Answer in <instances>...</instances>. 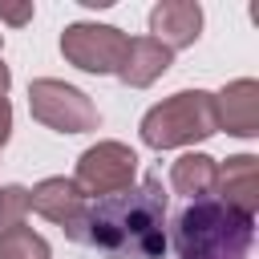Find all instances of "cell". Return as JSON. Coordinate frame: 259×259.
I'll use <instances>...</instances> for the list:
<instances>
[{
	"instance_id": "6da1fadb",
	"label": "cell",
	"mask_w": 259,
	"mask_h": 259,
	"mask_svg": "<svg viewBox=\"0 0 259 259\" xmlns=\"http://www.w3.org/2000/svg\"><path fill=\"white\" fill-rule=\"evenodd\" d=\"M73 243H85L109 259H166V186L158 174H146L138 186L89 198Z\"/></svg>"
},
{
	"instance_id": "7a4b0ae2",
	"label": "cell",
	"mask_w": 259,
	"mask_h": 259,
	"mask_svg": "<svg viewBox=\"0 0 259 259\" xmlns=\"http://www.w3.org/2000/svg\"><path fill=\"white\" fill-rule=\"evenodd\" d=\"M255 243V219L231 210L219 198L186 202L174 219L178 259H247Z\"/></svg>"
},
{
	"instance_id": "3957f363",
	"label": "cell",
	"mask_w": 259,
	"mask_h": 259,
	"mask_svg": "<svg viewBox=\"0 0 259 259\" xmlns=\"http://www.w3.org/2000/svg\"><path fill=\"white\" fill-rule=\"evenodd\" d=\"M142 142L150 150H178V146H194L219 134L214 121V93L206 89H178L170 97H162L158 105L146 109L142 125H138Z\"/></svg>"
},
{
	"instance_id": "277c9868",
	"label": "cell",
	"mask_w": 259,
	"mask_h": 259,
	"mask_svg": "<svg viewBox=\"0 0 259 259\" xmlns=\"http://www.w3.org/2000/svg\"><path fill=\"white\" fill-rule=\"evenodd\" d=\"M28 113H32V121H40L53 134H89L101 121L89 93L69 81H57V77H36L28 85Z\"/></svg>"
},
{
	"instance_id": "5b68a950",
	"label": "cell",
	"mask_w": 259,
	"mask_h": 259,
	"mask_svg": "<svg viewBox=\"0 0 259 259\" xmlns=\"http://www.w3.org/2000/svg\"><path fill=\"white\" fill-rule=\"evenodd\" d=\"M125 45H130V36L117 24H97V20H73L61 32V57L73 69L97 73V77L117 73L121 57H125Z\"/></svg>"
},
{
	"instance_id": "8992f818",
	"label": "cell",
	"mask_w": 259,
	"mask_h": 259,
	"mask_svg": "<svg viewBox=\"0 0 259 259\" xmlns=\"http://www.w3.org/2000/svg\"><path fill=\"white\" fill-rule=\"evenodd\" d=\"M134 178H138V154L125 142H97V146L81 150L77 174H73V182L85 198L121 194L134 186Z\"/></svg>"
},
{
	"instance_id": "52a82bcc",
	"label": "cell",
	"mask_w": 259,
	"mask_h": 259,
	"mask_svg": "<svg viewBox=\"0 0 259 259\" xmlns=\"http://www.w3.org/2000/svg\"><path fill=\"white\" fill-rule=\"evenodd\" d=\"M85 194L77 190V182L73 178H65V174H53V178H40L32 190H28V206L40 214V219H49V223H57L69 239L77 235V227H81V214H85Z\"/></svg>"
},
{
	"instance_id": "ba28073f",
	"label": "cell",
	"mask_w": 259,
	"mask_h": 259,
	"mask_svg": "<svg viewBox=\"0 0 259 259\" xmlns=\"http://www.w3.org/2000/svg\"><path fill=\"white\" fill-rule=\"evenodd\" d=\"M214 121L219 130L235 138H255L259 134V81L239 77L223 85V93H214Z\"/></svg>"
},
{
	"instance_id": "9c48e42d",
	"label": "cell",
	"mask_w": 259,
	"mask_h": 259,
	"mask_svg": "<svg viewBox=\"0 0 259 259\" xmlns=\"http://www.w3.org/2000/svg\"><path fill=\"white\" fill-rule=\"evenodd\" d=\"M202 32V8L194 0H162L150 8V36L162 40L170 53L190 49Z\"/></svg>"
},
{
	"instance_id": "30bf717a",
	"label": "cell",
	"mask_w": 259,
	"mask_h": 259,
	"mask_svg": "<svg viewBox=\"0 0 259 259\" xmlns=\"http://www.w3.org/2000/svg\"><path fill=\"white\" fill-rule=\"evenodd\" d=\"M214 190H219V202H227L231 210L255 219V210H259V158H255V154H235V158H227V162L219 166Z\"/></svg>"
},
{
	"instance_id": "8fae6325",
	"label": "cell",
	"mask_w": 259,
	"mask_h": 259,
	"mask_svg": "<svg viewBox=\"0 0 259 259\" xmlns=\"http://www.w3.org/2000/svg\"><path fill=\"white\" fill-rule=\"evenodd\" d=\"M170 65H174V53L162 40H154V36H130L125 57H121V65H117L113 77L121 85H130V89H150Z\"/></svg>"
},
{
	"instance_id": "7c38bea8",
	"label": "cell",
	"mask_w": 259,
	"mask_h": 259,
	"mask_svg": "<svg viewBox=\"0 0 259 259\" xmlns=\"http://www.w3.org/2000/svg\"><path fill=\"white\" fill-rule=\"evenodd\" d=\"M214 178H219V162H214L210 154H202V150H190V154H182V158L170 166V186H174V194H182V198H190V202L210 198V194H214Z\"/></svg>"
},
{
	"instance_id": "4fadbf2b",
	"label": "cell",
	"mask_w": 259,
	"mask_h": 259,
	"mask_svg": "<svg viewBox=\"0 0 259 259\" xmlns=\"http://www.w3.org/2000/svg\"><path fill=\"white\" fill-rule=\"evenodd\" d=\"M0 259H53V247L32 227H12L0 235Z\"/></svg>"
},
{
	"instance_id": "5bb4252c",
	"label": "cell",
	"mask_w": 259,
	"mask_h": 259,
	"mask_svg": "<svg viewBox=\"0 0 259 259\" xmlns=\"http://www.w3.org/2000/svg\"><path fill=\"white\" fill-rule=\"evenodd\" d=\"M28 210H32L28 206V186H16V182L0 186V235L12 231V227H24Z\"/></svg>"
},
{
	"instance_id": "9a60e30c",
	"label": "cell",
	"mask_w": 259,
	"mask_h": 259,
	"mask_svg": "<svg viewBox=\"0 0 259 259\" xmlns=\"http://www.w3.org/2000/svg\"><path fill=\"white\" fill-rule=\"evenodd\" d=\"M32 12H36V8H32V0H24V4H4V0H0V20H4V24H12V28L28 24V20H32Z\"/></svg>"
},
{
	"instance_id": "2e32d148",
	"label": "cell",
	"mask_w": 259,
	"mask_h": 259,
	"mask_svg": "<svg viewBox=\"0 0 259 259\" xmlns=\"http://www.w3.org/2000/svg\"><path fill=\"white\" fill-rule=\"evenodd\" d=\"M8 138H12V105L8 97H0V150L8 146Z\"/></svg>"
},
{
	"instance_id": "e0dca14e",
	"label": "cell",
	"mask_w": 259,
	"mask_h": 259,
	"mask_svg": "<svg viewBox=\"0 0 259 259\" xmlns=\"http://www.w3.org/2000/svg\"><path fill=\"white\" fill-rule=\"evenodd\" d=\"M8 85H12V73H8V65L0 61V97H8Z\"/></svg>"
},
{
	"instance_id": "ac0fdd59",
	"label": "cell",
	"mask_w": 259,
	"mask_h": 259,
	"mask_svg": "<svg viewBox=\"0 0 259 259\" xmlns=\"http://www.w3.org/2000/svg\"><path fill=\"white\" fill-rule=\"evenodd\" d=\"M0 49H4V36H0Z\"/></svg>"
}]
</instances>
